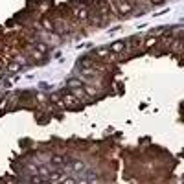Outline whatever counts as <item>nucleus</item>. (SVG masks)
<instances>
[{
	"instance_id": "f257e3e1",
	"label": "nucleus",
	"mask_w": 184,
	"mask_h": 184,
	"mask_svg": "<svg viewBox=\"0 0 184 184\" xmlns=\"http://www.w3.org/2000/svg\"><path fill=\"white\" fill-rule=\"evenodd\" d=\"M66 87L70 88V92H72V90L83 88V87H85V83H83V79H81V77H68V79H66Z\"/></svg>"
},
{
	"instance_id": "f03ea898",
	"label": "nucleus",
	"mask_w": 184,
	"mask_h": 184,
	"mask_svg": "<svg viewBox=\"0 0 184 184\" xmlns=\"http://www.w3.org/2000/svg\"><path fill=\"white\" fill-rule=\"evenodd\" d=\"M57 184H77V177L72 175V173H64V175L59 179Z\"/></svg>"
},
{
	"instance_id": "7ed1b4c3",
	"label": "nucleus",
	"mask_w": 184,
	"mask_h": 184,
	"mask_svg": "<svg viewBox=\"0 0 184 184\" xmlns=\"http://www.w3.org/2000/svg\"><path fill=\"white\" fill-rule=\"evenodd\" d=\"M41 184H54V182H52V180H48V179H42V180H41Z\"/></svg>"
}]
</instances>
